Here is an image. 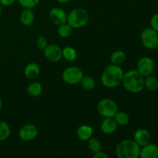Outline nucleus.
Segmentation results:
<instances>
[{
    "instance_id": "f257e3e1",
    "label": "nucleus",
    "mask_w": 158,
    "mask_h": 158,
    "mask_svg": "<svg viewBox=\"0 0 158 158\" xmlns=\"http://www.w3.org/2000/svg\"><path fill=\"white\" fill-rule=\"evenodd\" d=\"M123 69L120 66L111 64L106 66L101 75V83L106 88L114 89L122 84L123 77Z\"/></svg>"
},
{
    "instance_id": "f03ea898",
    "label": "nucleus",
    "mask_w": 158,
    "mask_h": 158,
    "mask_svg": "<svg viewBox=\"0 0 158 158\" xmlns=\"http://www.w3.org/2000/svg\"><path fill=\"white\" fill-rule=\"evenodd\" d=\"M122 84L128 92L139 94L144 89V78L137 69H131L123 74Z\"/></svg>"
},
{
    "instance_id": "7ed1b4c3",
    "label": "nucleus",
    "mask_w": 158,
    "mask_h": 158,
    "mask_svg": "<svg viewBox=\"0 0 158 158\" xmlns=\"http://www.w3.org/2000/svg\"><path fill=\"white\" fill-rule=\"evenodd\" d=\"M140 148L134 140H123L117 144L116 154L119 158H138Z\"/></svg>"
},
{
    "instance_id": "20e7f679",
    "label": "nucleus",
    "mask_w": 158,
    "mask_h": 158,
    "mask_svg": "<svg viewBox=\"0 0 158 158\" xmlns=\"http://www.w3.org/2000/svg\"><path fill=\"white\" fill-rule=\"evenodd\" d=\"M89 19V13L86 9L76 8L67 14L66 23L70 25L73 29H80L87 24Z\"/></svg>"
},
{
    "instance_id": "39448f33",
    "label": "nucleus",
    "mask_w": 158,
    "mask_h": 158,
    "mask_svg": "<svg viewBox=\"0 0 158 158\" xmlns=\"http://www.w3.org/2000/svg\"><path fill=\"white\" fill-rule=\"evenodd\" d=\"M117 111H118V106L112 99H102L97 104V112L104 118L114 117Z\"/></svg>"
},
{
    "instance_id": "423d86ee",
    "label": "nucleus",
    "mask_w": 158,
    "mask_h": 158,
    "mask_svg": "<svg viewBox=\"0 0 158 158\" xmlns=\"http://www.w3.org/2000/svg\"><path fill=\"white\" fill-rule=\"evenodd\" d=\"M140 41L144 47L148 49L158 48V32L151 27L145 28L140 33Z\"/></svg>"
},
{
    "instance_id": "0eeeda50",
    "label": "nucleus",
    "mask_w": 158,
    "mask_h": 158,
    "mask_svg": "<svg viewBox=\"0 0 158 158\" xmlns=\"http://www.w3.org/2000/svg\"><path fill=\"white\" fill-rule=\"evenodd\" d=\"M83 72L77 66H69L65 69L62 73V78L69 85L79 84L83 77Z\"/></svg>"
},
{
    "instance_id": "6e6552de",
    "label": "nucleus",
    "mask_w": 158,
    "mask_h": 158,
    "mask_svg": "<svg viewBox=\"0 0 158 158\" xmlns=\"http://www.w3.org/2000/svg\"><path fill=\"white\" fill-rule=\"evenodd\" d=\"M39 131L35 125L27 123L22 127L19 131V137L24 142H29L35 140L38 136Z\"/></svg>"
},
{
    "instance_id": "1a4fd4ad",
    "label": "nucleus",
    "mask_w": 158,
    "mask_h": 158,
    "mask_svg": "<svg viewBox=\"0 0 158 158\" xmlns=\"http://www.w3.org/2000/svg\"><path fill=\"white\" fill-rule=\"evenodd\" d=\"M154 69V62L151 57L143 56L139 60L137 63V70L143 76L146 77L152 74Z\"/></svg>"
},
{
    "instance_id": "9d476101",
    "label": "nucleus",
    "mask_w": 158,
    "mask_h": 158,
    "mask_svg": "<svg viewBox=\"0 0 158 158\" xmlns=\"http://www.w3.org/2000/svg\"><path fill=\"white\" fill-rule=\"evenodd\" d=\"M43 52L46 58L52 63H57L63 58L62 49L56 44H48Z\"/></svg>"
},
{
    "instance_id": "9b49d317",
    "label": "nucleus",
    "mask_w": 158,
    "mask_h": 158,
    "mask_svg": "<svg viewBox=\"0 0 158 158\" xmlns=\"http://www.w3.org/2000/svg\"><path fill=\"white\" fill-rule=\"evenodd\" d=\"M49 18L54 25L60 26L66 23L67 14L62 8L54 7L49 10Z\"/></svg>"
},
{
    "instance_id": "f8f14e48",
    "label": "nucleus",
    "mask_w": 158,
    "mask_h": 158,
    "mask_svg": "<svg viewBox=\"0 0 158 158\" xmlns=\"http://www.w3.org/2000/svg\"><path fill=\"white\" fill-rule=\"evenodd\" d=\"M140 157L141 158H157L158 146L150 142L148 144L140 148Z\"/></svg>"
},
{
    "instance_id": "ddd939ff",
    "label": "nucleus",
    "mask_w": 158,
    "mask_h": 158,
    "mask_svg": "<svg viewBox=\"0 0 158 158\" xmlns=\"http://www.w3.org/2000/svg\"><path fill=\"white\" fill-rule=\"evenodd\" d=\"M134 140L140 147L148 144L151 142V133L146 129H139L134 133Z\"/></svg>"
},
{
    "instance_id": "4468645a",
    "label": "nucleus",
    "mask_w": 158,
    "mask_h": 158,
    "mask_svg": "<svg viewBox=\"0 0 158 158\" xmlns=\"http://www.w3.org/2000/svg\"><path fill=\"white\" fill-rule=\"evenodd\" d=\"M118 125L114 117L105 118L100 123V130L105 134H112L117 130Z\"/></svg>"
},
{
    "instance_id": "2eb2a0df",
    "label": "nucleus",
    "mask_w": 158,
    "mask_h": 158,
    "mask_svg": "<svg viewBox=\"0 0 158 158\" xmlns=\"http://www.w3.org/2000/svg\"><path fill=\"white\" fill-rule=\"evenodd\" d=\"M94 134V129L87 124L80 125L77 130V136L82 141H88Z\"/></svg>"
},
{
    "instance_id": "dca6fc26",
    "label": "nucleus",
    "mask_w": 158,
    "mask_h": 158,
    "mask_svg": "<svg viewBox=\"0 0 158 158\" xmlns=\"http://www.w3.org/2000/svg\"><path fill=\"white\" fill-rule=\"evenodd\" d=\"M40 74V67L36 63H29L24 69V75L29 80H35Z\"/></svg>"
},
{
    "instance_id": "f3484780",
    "label": "nucleus",
    "mask_w": 158,
    "mask_h": 158,
    "mask_svg": "<svg viewBox=\"0 0 158 158\" xmlns=\"http://www.w3.org/2000/svg\"><path fill=\"white\" fill-rule=\"evenodd\" d=\"M19 21L25 26H32L35 21V14L31 9H24L19 15Z\"/></svg>"
},
{
    "instance_id": "a211bd4d",
    "label": "nucleus",
    "mask_w": 158,
    "mask_h": 158,
    "mask_svg": "<svg viewBox=\"0 0 158 158\" xmlns=\"http://www.w3.org/2000/svg\"><path fill=\"white\" fill-rule=\"evenodd\" d=\"M26 92L30 97H38L43 93V86L39 82H32L27 86Z\"/></svg>"
},
{
    "instance_id": "6ab92c4d",
    "label": "nucleus",
    "mask_w": 158,
    "mask_h": 158,
    "mask_svg": "<svg viewBox=\"0 0 158 158\" xmlns=\"http://www.w3.org/2000/svg\"><path fill=\"white\" fill-rule=\"evenodd\" d=\"M126 60V54L122 50H116L111 54L110 62L111 64L120 66Z\"/></svg>"
},
{
    "instance_id": "aec40b11",
    "label": "nucleus",
    "mask_w": 158,
    "mask_h": 158,
    "mask_svg": "<svg viewBox=\"0 0 158 158\" xmlns=\"http://www.w3.org/2000/svg\"><path fill=\"white\" fill-rule=\"evenodd\" d=\"M144 88L151 92H154L158 89V80L155 77L150 75L144 78Z\"/></svg>"
},
{
    "instance_id": "412c9836",
    "label": "nucleus",
    "mask_w": 158,
    "mask_h": 158,
    "mask_svg": "<svg viewBox=\"0 0 158 158\" xmlns=\"http://www.w3.org/2000/svg\"><path fill=\"white\" fill-rule=\"evenodd\" d=\"M62 56L67 61L73 62L77 58V52L74 48L66 46L62 49Z\"/></svg>"
},
{
    "instance_id": "4be33fe9",
    "label": "nucleus",
    "mask_w": 158,
    "mask_h": 158,
    "mask_svg": "<svg viewBox=\"0 0 158 158\" xmlns=\"http://www.w3.org/2000/svg\"><path fill=\"white\" fill-rule=\"evenodd\" d=\"M80 84L85 90H93L96 87V80L89 76H83Z\"/></svg>"
},
{
    "instance_id": "5701e85b",
    "label": "nucleus",
    "mask_w": 158,
    "mask_h": 158,
    "mask_svg": "<svg viewBox=\"0 0 158 158\" xmlns=\"http://www.w3.org/2000/svg\"><path fill=\"white\" fill-rule=\"evenodd\" d=\"M114 119L117 125H120V126H126L130 122L129 115L123 111H117V114L114 115Z\"/></svg>"
},
{
    "instance_id": "b1692460",
    "label": "nucleus",
    "mask_w": 158,
    "mask_h": 158,
    "mask_svg": "<svg viewBox=\"0 0 158 158\" xmlns=\"http://www.w3.org/2000/svg\"><path fill=\"white\" fill-rule=\"evenodd\" d=\"M73 29L70 25L68 24L67 23H65L63 24L58 26L57 32H58L59 35L62 38H68V37L72 35Z\"/></svg>"
},
{
    "instance_id": "393cba45",
    "label": "nucleus",
    "mask_w": 158,
    "mask_h": 158,
    "mask_svg": "<svg viewBox=\"0 0 158 158\" xmlns=\"http://www.w3.org/2000/svg\"><path fill=\"white\" fill-rule=\"evenodd\" d=\"M11 134V128L5 121L0 120V141L7 140Z\"/></svg>"
},
{
    "instance_id": "a878e982",
    "label": "nucleus",
    "mask_w": 158,
    "mask_h": 158,
    "mask_svg": "<svg viewBox=\"0 0 158 158\" xmlns=\"http://www.w3.org/2000/svg\"><path fill=\"white\" fill-rule=\"evenodd\" d=\"M88 146H89V150L94 153H97L102 151L101 142L97 138H93V137H91L88 140Z\"/></svg>"
},
{
    "instance_id": "bb28decb",
    "label": "nucleus",
    "mask_w": 158,
    "mask_h": 158,
    "mask_svg": "<svg viewBox=\"0 0 158 158\" xmlns=\"http://www.w3.org/2000/svg\"><path fill=\"white\" fill-rule=\"evenodd\" d=\"M24 9H33L40 3V0H17Z\"/></svg>"
},
{
    "instance_id": "cd10ccee",
    "label": "nucleus",
    "mask_w": 158,
    "mask_h": 158,
    "mask_svg": "<svg viewBox=\"0 0 158 158\" xmlns=\"http://www.w3.org/2000/svg\"><path fill=\"white\" fill-rule=\"evenodd\" d=\"M35 45H36L37 48L39 49H40V50H44V49L48 45L47 40H46V37L43 36V35H40V36L37 37V39L35 40Z\"/></svg>"
},
{
    "instance_id": "c85d7f7f",
    "label": "nucleus",
    "mask_w": 158,
    "mask_h": 158,
    "mask_svg": "<svg viewBox=\"0 0 158 158\" xmlns=\"http://www.w3.org/2000/svg\"><path fill=\"white\" fill-rule=\"evenodd\" d=\"M150 24H151V27L155 31L158 32V13L154 14L151 19L150 21Z\"/></svg>"
},
{
    "instance_id": "c756f323",
    "label": "nucleus",
    "mask_w": 158,
    "mask_h": 158,
    "mask_svg": "<svg viewBox=\"0 0 158 158\" xmlns=\"http://www.w3.org/2000/svg\"><path fill=\"white\" fill-rule=\"evenodd\" d=\"M16 1L17 0H0V4L4 6H10Z\"/></svg>"
},
{
    "instance_id": "7c9ffc66",
    "label": "nucleus",
    "mask_w": 158,
    "mask_h": 158,
    "mask_svg": "<svg viewBox=\"0 0 158 158\" xmlns=\"http://www.w3.org/2000/svg\"><path fill=\"white\" fill-rule=\"evenodd\" d=\"M94 158H108V155L105 152H103L102 151H99V152L94 153Z\"/></svg>"
},
{
    "instance_id": "2f4dec72",
    "label": "nucleus",
    "mask_w": 158,
    "mask_h": 158,
    "mask_svg": "<svg viewBox=\"0 0 158 158\" xmlns=\"http://www.w3.org/2000/svg\"><path fill=\"white\" fill-rule=\"evenodd\" d=\"M58 2L61 3V4H65V3H68L70 1H72V0H56Z\"/></svg>"
},
{
    "instance_id": "473e14b6",
    "label": "nucleus",
    "mask_w": 158,
    "mask_h": 158,
    "mask_svg": "<svg viewBox=\"0 0 158 158\" xmlns=\"http://www.w3.org/2000/svg\"><path fill=\"white\" fill-rule=\"evenodd\" d=\"M2 108V100L1 97H0V111H1Z\"/></svg>"
},
{
    "instance_id": "72a5a7b5",
    "label": "nucleus",
    "mask_w": 158,
    "mask_h": 158,
    "mask_svg": "<svg viewBox=\"0 0 158 158\" xmlns=\"http://www.w3.org/2000/svg\"><path fill=\"white\" fill-rule=\"evenodd\" d=\"M2 13V6H1V4H0V15H1Z\"/></svg>"
}]
</instances>
